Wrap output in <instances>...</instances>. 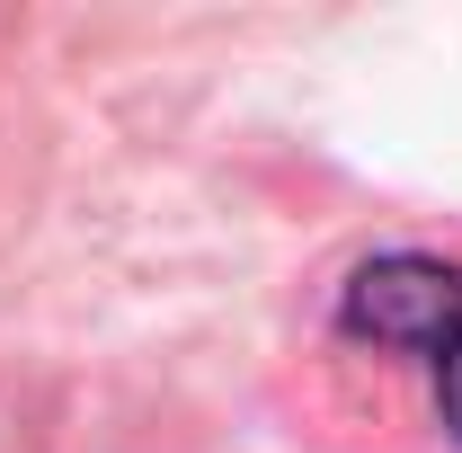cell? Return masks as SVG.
I'll return each instance as SVG.
<instances>
[{
    "mask_svg": "<svg viewBox=\"0 0 462 453\" xmlns=\"http://www.w3.org/2000/svg\"><path fill=\"white\" fill-rule=\"evenodd\" d=\"M462 320V267L427 249H383L338 284V329L356 347H392V356H436Z\"/></svg>",
    "mask_w": 462,
    "mask_h": 453,
    "instance_id": "cell-1",
    "label": "cell"
},
{
    "mask_svg": "<svg viewBox=\"0 0 462 453\" xmlns=\"http://www.w3.org/2000/svg\"><path fill=\"white\" fill-rule=\"evenodd\" d=\"M427 374H436V418H445V436L462 445V320H454V338L427 356Z\"/></svg>",
    "mask_w": 462,
    "mask_h": 453,
    "instance_id": "cell-2",
    "label": "cell"
}]
</instances>
